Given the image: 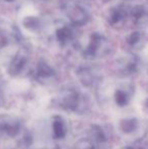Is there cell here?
I'll list each match as a JSON object with an SVG mask.
<instances>
[{"label": "cell", "mask_w": 148, "mask_h": 149, "mask_svg": "<svg viewBox=\"0 0 148 149\" xmlns=\"http://www.w3.org/2000/svg\"><path fill=\"white\" fill-rule=\"evenodd\" d=\"M111 49V44L101 33H94L90 36L89 42L86 48L83 51V55L87 59H93V58L101 57L107 55Z\"/></svg>", "instance_id": "cell-1"}, {"label": "cell", "mask_w": 148, "mask_h": 149, "mask_svg": "<svg viewBox=\"0 0 148 149\" xmlns=\"http://www.w3.org/2000/svg\"><path fill=\"white\" fill-rule=\"evenodd\" d=\"M24 24H26V28H30V29H35L38 26L39 24V20L37 19L36 17H28L24 22Z\"/></svg>", "instance_id": "cell-17"}, {"label": "cell", "mask_w": 148, "mask_h": 149, "mask_svg": "<svg viewBox=\"0 0 148 149\" xmlns=\"http://www.w3.org/2000/svg\"><path fill=\"white\" fill-rule=\"evenodd\" d=\"M76 149H95V145L94 143H92V141L83 139L77 143Z\"/></svg>", "instance_id": "cell-16"}, {"label": "cell", "mask_w": 148, "mask_h": 149, "mask_svg": "<svg viewBox=\"0 0 148 149\" xmlns=\"http://www.w3.org/2000/svg\"><path fill=\"white\" fill-rule=\"evenodd\" d=\"M121 65L125 69V71L132 72L136 68V61H135L134 57H132V56H126V57H123Z\"/></svg>", "instance_id": "cell-13"}, {"label": "cell", "mask_w": 148, "mask_h": 149, "mask_svg": "<svg viewBox=\"0 0 148 149\" xmlns=\"http://www.w3.org/2000/svg\"><path fill=\"white\" fill-rule=\"evenodd\" d=\"M129 14L132 16L134 22L139 26H142L148 22V6L136 5L131 8Z\"/></svg>", "instance_id": "cell-6"}, {"label": "cell", "mask_w": 148, "mask_h": 149, "mask_svg": "<svg viewBox=\"0 0 148 149\" xmlns=\"http://www.w3.org/2000/svg\"><path fill=\"white\" fill-rule=\"evenodd\" d=\"M55 76V71L54 69L50 66L49 64H47L44 61L38 64V68H37V77L40 81L42 82H45V81H49L50 79H52Z\"/></svg>", "instance_id": "cell-8"}, {"label": "cell", "mask_w": 148, "mask_h": 149, "mask_svg": "<svg viewBox=\"0 0 148 149\" xmlns=\"http://www.w3.org/2000/svg\"><path fill=\"white\" fill-rule=\"evenodd\" d=\"M91 141L97 145H101L106 142V134L99 126H92L90 129Z\"/></svg>", "instance_id": "cell-11"}, {"label": "cell", "mask_w": 148, "mask_h": 149, "mask_svg": "<svg viewBox=\"0 0 148 149\" xmlns=\"http://www.w3.org/2000/svg\"><path fill=\"white\" fill-rule=\"evenodd\" d=\"M129 11L124 6H119V7L113 8L109 14V22L112 26H121L126 20Z\"/></svg>", "instance_id": "cell-5"}, {"label": "cell", "mask_w": 148, "mask_h": 149, "mask_svg": "<svg viewBox=\"0 0 148 149\" xmlns=\"http://www.w3.org/2000/svg\"><path fill=\"white\" fill-rule=\"evenodd\" d=\"M123 149H132V148H130V147H125V148H123Z\"/></svg>", "instance_id": "cell-20"}, {"label": "cell", "mask_w": 148, "mask_h": 149, "mask_svg": "<svg viewBox=\"0 0 148 149\" xmlns=\"http://www.w3.org/2000/svg\"><path fill=\"white\" fill-rule=\"evenodd\" d=\"M64 12L69 20L75 26H83L88 20V14L85 9L78 3L73 1L66 2L64 5Z\"/></svg>", "instance_id": "cell-2"}, {"label": "cell", "mask_w": 148, "mask_h": 149, "mask_svg": "<svg viewBox=\"0 0 148 149\" xmlns=\"http://www.w3.org/2000/svg\"><path fill=\"white\" fill-rule=\"evenodd\" d=\"M115 100L119 106H125L128 102V93L122 89H118L115 93Z\"/></svg>", "instance_id": "cell-14"}, {"label": "cell", "mask_w": 148, "mask_h": 149, "mask_svg": "<svg viewBox=\"0 0 148 149\" xmlns=\"http://www.w3.org/2000/svg\"><path fill=\"white\" fill-rule=\"evenodd\" d=\"M52 129H53L54 138H56V139H62V138L65 137L67 128H66L65 122H64V120L61 117L57 116L54 118Z\"/></svg>", "instance_id": "cell-9"}, {"label": "cell", "mask_w": 148, "mask_h": 149, "mask_svg": "<svg viewBox=\"0 0 148 149\" xmlns=\"http://www.w3.org/2000/svg\"><path fill=\"white\" fill-rule=\"evenodd\" d=\"M1 1H4V2H11V1H13V0H1Z\"/></svg>", "instance_id": "cell-18"}, {"label": "cell", "mask_w": 148, "mask_h": 149, "mask_svg": "<svg viewBox=\"0 0 148 149\" xmlns=\"http://www.w3.org/2000/svg\"><path fill=\"white\" fill-rule=\"evenodd\" d=\"M78 77L79 80L86 86L91 85L94 81V74L89 68H81L78 72Z\"/></svg>", "instance_id": "cell-12"}, {"label": "cell", "mask_w": 148, "mask_h": 149, "mask_svg": "<svg viewBox=\"0 0 148 149\" xmlns=\"http://www.w3.org/2000/svg\"><path fill=\"white\" fill-rule=\"evenodd\" d=\"M58 104L62 109L69 112L78 111L81 104V97L74 89H65L60 93Z\"/></svg>", "instance_id": "cell-3"}, {"label": "cell", "mask_w": 148, "mask_h": 149, "mask_svg": "<svg viewBox=\"0 0 148 149\" xmlns=\"http://www.w3.org/2000/svg\"><path fill=\"white\" fill-rule=\"evenodd\" d=\"M0 97H1V93H0Z\"/></svg>", "instance_id": "cell-21"}, {"label": "cell", "mask_w": 148, "mask_h": 149, "mask_svg": "<svg viewBox=\"0 0 148 149\" xmlns=\"http://www.w3.org/2000/svg\"><path fill=\"white\" fill-rule=\"evenodd\" d=\"M101 1H104V2H108V1H111V0H101Z\"/></svg>", "instance_id": "cell-19"}, {"label": "cell", "mask_w": 148, "mask_h": 149, "mask_svg": "<svg viewBox=\"0 0 148 149\" xmlns=\"http://www.w3.org/2000/svg\"><path fill=\"white\" fill-rule=\"evenodd\" d=\"M56 37H57L58 42L61 45L65 46L69 42L72 41V39H73V31H72V30L69 26H62V28L57 30Z\"/></svg>", "instance_id": "cell-10"}, {"label": "cell", "mask_w": 148, "mask_h": 149, "mask_svg": "<svg viewBox=\"0 0 148 149\" xmlns=\"http://www.w3.org/2000/svg\"><path fill=\"white\" fill-rule=\"evenodd\" d=\"M26 65H28V55L24 51H19L10 62L8 72L12 76H17L22 73Z\"/></svg>", "instance_id": "cell-4"}, {"label": "cell", "mask_w": 148, "mask_h": 149, "mask_svg": "<svg viewBox=\"0 0 148 149\" xmlns=\"http://www.w3.org/2000/svg\"><path fill=\"white\" fill-rule=\"evenodd\" d=\"M0 130L2 134H6L7 136L13 137L19 133L20 125L16 120H4L0 122Z\"/></svg>", "instance_id": "cell-7"}, {"label": "cell", "mask_w": 148, "mask_h": 149, "mask_svg": "<svg viewBox=\"0 0 148 149\" xmlns=\"http://www.w3.org/2000/svg\"><path fill=\"white\" fill-rule=\"evenodd\" d=\"M141 33L139 31H134V33H131L130 35L127 37V43L131 46H136L137 44L140 43L141 41Z\"/></svg>", "instance_id": "cell-15"}]
</instances>
